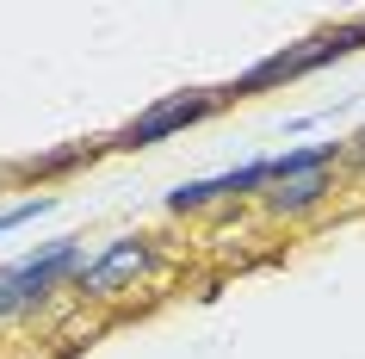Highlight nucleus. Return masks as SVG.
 Instances as JSON below:
<instances>
[{
  "instance_id": "nucleus-1",
  "label": "nucleus",
  "mask_w": 365,
  "mask_h": 359,
  "mask_svg": "<svg viewBox=\"0 0 365 359\" xmlns=\"http://www.w3.org/2000/svg\"><path fill=\"white\" fill-rule=\"evenodd\" d=\"M161 273H168V248L155 242V236H112L93 261H81L68 273V298L112 303L124 291H136V285H155Z\"/></svg>"
},
{
  "instance_id": "nucleus-2",
  "label": "nucleus",
  "mask_w": 365,
  "mask_h": 359,
  "mask_svg": "<svg viewBox=\"0 0 365 359\" xmlns=\"http://www.w3.org/2000/svg\"><path fill=\"white\" fill-rule=\"evenodd\" d=\"M365 50V19L353 25H334V31H316V38L304 44H285V50H272V56H260L254 69H242V75L223 87V99H254V93H267V87H279V81H304L316 75V69H328V62H346V56H359Z\"/></svg>"
},
{
  "instance_id": "nucleus-3",
  "label": "nucleus",
  "mask_w": 365,
  "mask_h": 359,
  "mask_svg": "<svg viewBox=\"0 0 365 359\" xmlns=\"http://www.w3.org/2000/svg\"><path fill=\"white\" fill-rule=\"evenodd\" d=\"M87 261L81 254V236H56V242L19 254L13 266H0V322L38 316L56 303V291H68V273Z\"/></svg>"
},
{
  "instance_id": "nucleus-4",
  "label": "nucleus",
  "mask_w": 365,
  "mask_h": 359,
  "mask_svg": "<svg viewBox=\"0 0 365 359\" xmlns=\"http://www.w3.org/2000/svg\"><path fill=\"white\" fill-rule=\"evenodd\" d=\"M230 99H223V87H198V93H173V99H155L149 112H136L124 131L106 143V149H155V143H168V136L192 131V124H205L211 112H223Z\"/></svg>"
},
{
  "instance_id": "nucleus-5",
  "label": "nucleus",
  "mask_w": 365,
  "mask_h": 359,
  "mask_svg": "<svg viewBox=\"0 0 365 359\" xmlns=\"http://www.w3.org/2000/svg\"><path fill=\"white\" fill-rule=\"evenodd\" d=\"M260 211H267L272 223H297L309 211H322L334 198V168H316V173H291V180H272V186L254 192Z\"/></svg>"
},
{
  "instance_id": "nucleus-6",
  "label": "nucleus",
  "mask_w": 365,
  "mask_h": 359,
  "mask_svg": "<svg viewBox=\"0 0 365 359\" xmlns=\"http://www.w3.org/2000/svg\"><path fill=\"white\" fill-rule=\"evenodd\" d=\"M99 149H106V143H68V149H43V155H25V161H19V173L56 180V173H75V168H87V161H93Z\"/></svg>"
},
{
  "instance_id": "nucleus-7",
  "label": "nucleus",
  "mask_w": 365,
  "mask_h": 359,
  "mask_svg": "<svg viewBox=\"0 0 365 359\" xmlns=\"http://www.w3.org/2000/svg\"><path fill=\"white\" fill-rule=\"evenodd\" d=\"M50 211H56V192H31L19 205H0V236H6V229H25L31 217H50Z\"/></svg>"
},
{
  "instance_id": "nucleus-8",
  "label": "nucleus",
  "mask_w": 365,
  "mask_h": 359,
  "mask_svg": "<svg viewBox=\"0 0 365 359\" xmlns=\"http://www.w3.org/2000/svg\"><path fill=\"white\" fill-rule=\"evenodd\" d=\"M346 168H365V131L346 136Z\"/></svg>"
}]
</instances>
